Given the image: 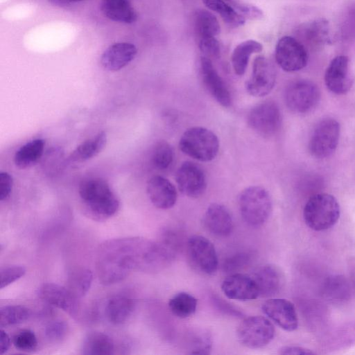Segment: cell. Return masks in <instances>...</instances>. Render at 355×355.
Masks as SVG:
<instances>
[{
	"instance_id": "cell-1",
	"label": "cell",
	"mask_w": 355,
	"mask_h": 355,
	"mask_svg": "<svg viewBox=\"0 0 355 355\" xmlns=\"http://www.w3.org/2000/svg\"><path fill=\"white\" fill-rule=\"evenodd\" d=\"M173 254L162 242L138 237H123L103 242L97 252L96 269L100 282H120L133 270L157 272L167 267Z\"/></svg>"
},
{
	"instance_id": "cell-2",
	"label": "cell",
	"mask_w": 355,
	"mask_h": 355,
	"mask_svg": "<svg viewBox=\"0 0 355 355\" xmlns=\"http://www.w3.org/2000/svg\"><path fill=\"white\" fill-rule=\"evenodd\" d=\"M78 193L85 211L94 219L109 218L119 209V198L108 182L102 178H91L83 180Z\"/></svg>"
},
{
	"instance_id": "cell-3",
	"label": "cell",
	"mask_w": 355,
	"mask_h": 355,
	"mask_svg": "<svg viewBox=\"0 0 355 355\" xmlns=\"http://www.w3.org/2000/svg\"><path fill=\"white\" fill-rule=\"evenodd\" d=\"M340 205L331 194L320 193L312 196L306 202L303 217L306 225L315 231H324L332 227L338 220Z\"/></svg>"
},
{
	"instance_id": "cell-4",
	"label": "cell",
	"mask_w": 355,
	"mask_h": 355,
	"mask_svg": "<svg viewBox=\"0 0 355 355\" xmlns=\"http://www.w3.org/2000/svg\"><path fill=\"white\" fill-rule=\"evenodd\" d=\"M238 203L242 218L254 227H260L268 220L272 208L268 192L259 186L243 189L239 196Z\"/></svg>"
},
{
	"instance_id": "cell-5",
	"label": "cell",
	"mask_w": 355,
	"mask_h": 355,
	"mask_svg": "<svg viewBox=\"0 0 355 355\" xmlns=\"http://www.w3.org/2000/svg\"><path fill=\"white\" fill-rule=\"evenodd\" d=\"M180 149L200 162L214 159L219 150V140L214 132L203 127L187 129L179 141Z\"/></svg>"
},
{
	"instance_id": "cell-6",
	"label": "cell",
	"mask_w": 355,
	"mask_h": 355,
	"mask_svg": "<svg viewBox=\"0 0 355 355\" xmlns=\"http://www.w3.org/2000/svg\"><path fill=\"white\" fill-rule=\"evenodd\" d=\"M202 2L231 28L242 26L247 19L260 20L263 17V12L259 7L241 0H202Z\"/></svg>"
},
{
	"instance_id": "cell-7",
	"label": "cell",
	"mask_w": 355,
	"mask_h": 355,
	"mask_svg": "<svg viewBox=\"0 0 355 355\" xmlns=\"http://www.w3.org/2000/svg\"><path fill=\"white\" fill-rule=\"evenodd\" d=\"M340 124L332 119L321 120L315 127L309 141L311 155L318 159L331 155L336 150L340 137Z\"/></svg>"
},
{
	"instance_id": "cell-8",
	"label": "cell",
	"mask_w": 355,
	"mask_h": 355,
	"mask_svg": "<svg viewBox=\"0 0 355 355\" xmlns=\"http://www.w3.org/2000/svg\"><path fill=\"white\" fill-rule=\"evenodd\" d=\"M236 334L243 345L257 349L270 343L275 336V327L270 320L263 316H250L241 322Z\"/></svg>"
},
{
	"instance_id": "cell-9",
	"label": "cell",
	"mask_w": 355,
	"mask_h": 355,
	"mask_svg": "<svg viewBox=\"0 0 355 355\" xmlns=\"http://www.w3.org/2000/svg\"><path fill=\"white\" fill-rule=\"evenodd\" d=\"M284 98L291 111L304 114L316 107L320 99V92L313 82L301 79L292 82L286 87Z\"/></svg>"
},
{
	"instance_id": "cell-10",
	"label": "cell",
	"mask_w": 355,
	"mask_h": 355,
	"mask_svg": "<svg viewBox=\"0 0 355 355\" xmlns=\"http://www.w3.org/2000/svg\"><path fill=\"white\" fill-rule=\"evenodd\" d=\"M275 60L285 71L301 70L307 64V49L295 37L286 35L279 39L275 46Z\"/></svg>"
},
{
	"instance_id": "cell-11",
	"label": "cell",
	"mask_w": 355,
	"mask_h": 355,
	"mask_svg": "<svg viewBox=\"0 0 355 355\" xmlns=\"http://www.w3.org/2000/svg\"><path fill=\"white\" fill-rule=\"evenodd\" d=\"M187 251L192 265L200 272L211 275L218 266V259L214 244L201 235L191 236L187 243Z\"/></svg>"
},
{
	"instance_id": "cell-12",
	"label": "cell",
	"mask_w": 355,
	"mask_h": 355,
	"mask_svg": "<svg viewBox=\"0 0 355 355\" xmlns=\"http://www.w3.org/2000/svg\"><path fill=\"white\" fill-rule=\"evenodd\" d=\"M248 123L254 131L262 136L275 135L282 125L278 105L273 101H265L257 105L250 111Z\"/></svg>"
},
{
	"instance_id": "cell-13",
	"label": "cell",
	"mask_w": 355,
	"mask_h": 355,
	"mask_svg": "<svg viewBox=\"0 0 355 355\" xmlns=\"http://www.w3.org/2000/svg\"><path fill=\"white\" fill-rule=\"evenodd\" d=\"M276 81V70L273 64L264 56L254 60L252 73L245 83L247 92L253 96L261 97L268 94Z\"/></svg>"
},
{
	"instance_id": "cell-14",
	"label": "cell",
	"mask_w": 355,
	"mask_h": 355,
	"mask_svg": "<svg viewBox=\"0 0 355 355\" xmlns=\"http://www.w3.org/2000/svg\"><path fill=\"white\" fill-rule=\"evenodd\" d=\"M175 180L180 191L189 198H198L206 189V177L202 168L189 161L178 168Z\"/></svg>"
},
{
	"instance_id": "cell-15",
	"label": "cell",
	"mask_w": 355,
	"mask_h": 355,
	"mask_svg": "<svg viewBox=\"0 0 355 355\" xmlns=\"http://www.w3.org/2000/svg\"><path fill=\"white\" fill-rule=\"evenodd\" d=\"M38 297L46 303L76 316L79 311V299L64 286L54 283H45L37 289Z\"/></svg>"
},
{
	"instance_id": "cell-16",
	"label": "cell",
	"mask_w": 355,
	"mask_h": 355,
	"mask_svg": "<svg viewBox=\"0 0 355 355\" xmlns=\"http://www.w3.org/2000/svg\"><path fill=\"white\" fill-rule=\"evenodd\" d=\"M263 312L277 325L287 331H295L298 327V318L294 304L289 300L272 298L261 306Z\"/></svg>"
},
{
	"instance_id": "cell-17",
	"label": "cell",
	"mask_w": 355,
	"mask_h": 355,
	"mask_svg": "<svg viewBox=\"0 0 355 355\" xmlns=\"http://www.w3.org/2000/svg\"><path fill=\"white\" fill-rule=\"evenodd\" d=\"M324 83L329 90L336 94H345L349 91L353 79L347 57L338 55L330 62L324 73Z\"/></svg>"
},
{
	"instance_id": "cell-18",
	"label": "cell",
	"mask_w": 355,
	"mask_h": 355,
	"mask_svg": "<svg viewBox=\"0 0 355 355\" xmlns=\"http://www.w3.org/2000/svg\"><path fill=\"white\" fill-rule=\"evenodd\" d=\"M221 290L231 300L248 301L259 297V289L252 276L235 272L222 282Z\"/></svg>"
},
{
	"instance_id": "cell-19",
	"label": "cell",
	"mask_w": 355,
	"mask_h": 355,
	"mask_svg": "<svg viewBox=\"0 0 355 355\" xmlns=\"http://www.w3.org/2000/svg\"><path fill=\"white\" fill-rule=\"evenodd\" d=\"M200 72L204 85L215 100L223 107L230 106L232 98L230 91L213 65L211 60L201 57Z\"/></svg>"
},
{
	"instance_id": "cell-20",
	"label": "cell",
	"mask_w": 355,
	"mask_h": 355,
	"mask_svg": "<svg viewBox=\"0 0 355 355\" xmlns=\"http://www.w3.org/2000/svg\"><path fill=\"white\" fill-rule=\"evenodd\" d=\"M297 40L307 49L322 48L329 40V23L324 19H317L301 24L296 31Z\"/></svg>"
},
{
	"instance_id": "cell-21",
	"label": "cell",
	"mask_w": 355,
	"mask_h": 355,
	"mask_svg": "<svg viewBox=\"0 0 355 355\" xmlns=\"http://www.w3.org/2000/svg\"><path fill=\"white\" fill-rule=\"evenodd\" d=\"M146 191L152 204L160 209H170L177 201L175 187L162 176L155 175L150 178L147 182Z\"/></svg>"
},
{
	"instance_id": "cell-22",
	"label": "cell",
	"mask_w": 355,
	"mask_h": 355,
	"mask_svg": "<svg viewBox=\"0 0 355 355\" xmlns=\"http://www.w3.org/2000/svg\"><path fill=\"white\" fill-rule=\"evenodd\" d=\"M204 225L213 235L226 237L234 229V220L229 209L218 203L210 205L204 215Z\"/></svg>"
},
{
	"instance_id": "cell-23",
	"label": "cell",
	"mask_w": 355,
	"mask_h": 355,
	"mask_svg": "<svg viewBox=\"0 0 355 355\" xmlns=\"http://www.w3.org/2000/svg\"><path fill=\"white\" fill-rule=\"evenodd\" d=\"M137 53L136 46L129 42H117L110 46L102 54L101 63L110 71H119L130 63Z\"/></svg>"
},
{
	"instance_id": "cell-24",
	"label": "cell",
	"mask_w": 355,
	"mask_h": 355,
	"mask_svg": "<svg viewBox=\"0 0 355 355\" xmlns=\"http://www.w3.org/2000/svg\"><path fill=\"white\" fill-rule=\"evenodd\" d=\"M259 289L260 297H269L279 293L283 284V276L274 265L259 267L252 275Z\"/></svg>"
},
{
	"instance_id": "cell-25",
	"label": "cell",
	"mask_w": 355,
	"mask_h": 355,
	"mask_svg": "<svg viewBox=\"0 0 355 355\" xmlns=\"http://www.w3.org/2000/svg\"><path fill=\"white\" fill-rule=\"evenodd\" d=\"M101 9L109 19L125 24H132L137 14L130 0H102Z\"/></svg>"
},
{
	"instance_id": "cell-26",
	"label": "cell",
	"mask_w": 355,
	"mask_h": 355,
	"mask_svg": "<svg viewBox=\"0 0 355 355\" xmlns=\"http://www.w3.org/2000/svg\"><path fill=\"white\" fill-rule=\"evenodd\" d=\"M135 307L134 300L124 295L110 297L105 306V314L110 322L119 325L125 322L131 316Z\"/></svg>"
},
{
	"instance_id": "cell-27",
	"label": "cell",
	"mask_w": 355,
	"mask_h": 355,
	"mask_svg": "<svg viewBox=\"0 0 355 355\" xmlns=\"http://www.w3.org/2000/svg\"><path fill=\"white\" fill-rule=\"evenodd\" d=\"M114 349V342L109 335L94 331L84 337L80 350L84 355H111Z\"/></svg>"
},
{
	"instance_id": "cell-28",
	"label": "cell",
	"mask_w": 355,
	"mask_h": 355,
	"mask_svg": "<svg viewBox=\"0 0 355 355\" xmlns=\"http://www.w3.org/2000/svg\"><path fill=\"white\" fill-rule=\"evenodd\" d=\"M107 135L104 131L79 144L69 155V159L72 162H86L98 155L105 147Z\"/></svg>"
},
{
	"instance_id": "cell-29",
	"label": "cell",
	"mask_w": 355,
	"mask_h": 355,
	"mask_svg": "<svg viewBox=\"0 0 355 355\" xmlns=\"http://www.w3.org/2000/svg\"><path fill=\"white\" fill-rule=\"evenodd\" d=\"M45 141L35 139L24 144L15 153L14 162L21 169L31 168L36 164L43 155Z\"/></svg>"
},
{
	"instance_id": "cell-30",
	"label": "cell",
	"mask_w": 355,
	"mask_h": 355,
	"mask_svg": "<svg viewBox=\"0 0 355 355\" xmlns=\"http://www.w3.org/2000/svg\"><path fill=\"white\" fill-rule=\"evenodd\" d=\"M263 50L262 44L254 40H248L239 44L233 50L231 62L233 69L239 76L245 73L250 58L253 53Z\"/></svg>"
},
{
	"instance_id": "cell-31",
	"label": "cell",
	"mask_w": 355,
	"mask_h": 355,
	"mask_svg": "<svg viewBox=\"0 0 355 355\" xmlns=\"http://www.w3.org/2000/svg\"><path fill=\"white\" fill-rule=\"evenodd\" d=\"M193 25L198 39L216 37L220 32L218 19L207 10L198 9L194 12Z\"/></svg>"
},
{
	"instance_id": "cell-32",
	"label": "cell",
	"mask_w": 355,
	"mask_h": 355,
	"mask_svg": "<svg viewBox=\"0 0 355 355\" xmlns=\"http://www.w3.org/2000/svg\"><path fill=\"white\" fill-rule=\"evenodd\" d=\"M93 279L92 272L85 268L73 270L67 278V288L78 299H80L88 292Z\"/></svg>"
},
{
	"instance_id": "cell-33",
	"label": "cell",
	"mask_w": 355,
	"mask_h": 355,
	"mask_svg": "<svg viewBox=\"0 0 355 355\" xmlns=\"http://www.w3.org/2000/svg\"><path fill=\"white\" fill-rule=\"evenodd\" d=\"M197 307V300L186 292L174 295L168 301L171 312L179 318H187L192 315Z\"/></svg>"
},
{
	"instance_id": "cell-34",
	"label": "cell",
	"mask_w": 355,
	"mask_h": 355,
	"mask_svg": "<svg viewBox=\"0 0 355 355\" xmlns=\"http://www.w3.org/2000/svg\"><path fill=\"white\" fill-rule=\"evenodd\" d=\"M323 293L329 300L343 301L349 298V286L346 279L340 275L329 277L324 284Z\"/></svg>"
},
{
	"instance_id": "cell-35",
	"label": "cell",
	"mask_w": 355,
	"mask_h": 355,
	"mask_svg": "<svg viewBox=\"0 0 355 355\" xmlns=\"http://www.w3.org/2000/svg\"><path fill=\"white\" fill-rule=\"evenodd\" d=\"M32 311L22 305H7L0 309V326L8 327L28 320Z\"/></svg>"
},
{
	"instance_id": "cell-36",
	"label": "cell",
	"mask_w": 355,
	"mask_h": 355,
	"mask_svg": "<svg viewBox=\"0 0 355 355\" xmlns=\"http://www.w3.org/2000/svg\"><path fill=\"white\" fill-rule=\"evenodd\" d=\"M173 150L171 145L165 141H159L153 147L151 159L155 168L164 170L173 162Z\"/></svg>"
},
{
	"instance_id": "cell-37",
	"label": "cell",
	"mask_w": 355,
	"mask_h": 355,
	"mask_svg": "<svg viewBox=\"0 0 355 355\" xmlns=\"http://www.w3.org/2000/svg\"><path fill=\"white\" fill-rule=\"evenodd\" d=\"M12 343L18 350L25 352L34 351L38 345L35 333L28 329L17 331L12 337Z\"/></svg>"
},
{
	"instance_id": "cell-38",
	"label": "cell",
	"mask_w": 355,
	"mask_h": 355,
	"mask_svg": "<svg viewBox=\"0 0 355 355\" xmlns=\"http://www.w3.org/2000/svg\"><path fill=\"white\" fill-rule=\"evenodd\" d=\"M211 337L207 331H200L194 334L189 344V354H208L211 349Z\"/></svg>"
},
{
	"instance_id": "cell-39",
	"label": "cell",
	"mask_w": 355,
	"mask_h": 355,
	"mask_svg": "<svg viewBox=\"0 0 355 355\" xmlns=\"http://www.w3.org/2000/svg\"><path fill=\"white\" fill-rule=\"evenodd\" d=\"M26 272L24 266L10 265L0 270V288L2 289L22 277Z\"/></svg>"
},
{
	"instance_id": "cell-40",
	"label": "cell",
	"mask_w": 355,
	"mask_h": 355,
	"mask_svg": "<svg viewBox=\"0 0 355 355\" xmlns=\"http://www.w3.org/2000/svg\"><path fill=\"white\" fill-rule=\"evenodd\" d=\"M68 326L65 321L55 320L49 322L44 328L46 338L51 342H58L64 338L67 333Z\"/></svg>"
},
{
	"instance_id": "cell-41",
	"label": "cell",
	"mask_w": 355,
	"mask_h": 355,
	"mask_svg": "<svg viewBox=\"0 0 355 355\" xmlns=\"http://www.w3.org/2000/svg\"><path fill=\"white\" fill-rule=\"evenodd\" d=\"M198 46L203 56L210 60L216 59L220 55V46L216 37L199 39Z\"/></svg>"
},
{
	"instance_id": "cell-42",
	"label": "cell",
	"mask_w": 355,
	"mask_h": 355,
	"mask_svg": "<svg viewBox=\"0 0 355 355\" xmlns=\"http://www.w3.org/2000/svg\"><path fill=\"white\" fill-rule=\"evenodd\" d=\"M250 257L248 253H236L228 257L223 263V270L230 274L235 273L245 267L250 262Z\"/></svg>"
},
{
	"instance_id": "cell-43",
	"label": "cell",
	"mask_w": 355,
	"mask_h": 355,
	"mask_svg": "<svg viewBox=\"0 0 355 355\" xmlns=\"http://www.w3.org/2000/svg\"><path fill=\"white\" fill-rule=\"evenodd\" d=\"M13 186L12 177L8 173H0V200H6L10 195Z\"/></svg>"
},
{
	"instance_id": "cell-44",
	"label": "cell",
	"mask_w": 355,
	"mask_h": 355,
	"mask_svg": "<svg viewBox=\"0 0 355 355\" xmlns=\"http://www.w3.org/2000/svg\"><path fill=\"white\" fill-rule=\"evenodd\" d=\"M280 354H292V355H306L314 354V352L302 347L298 346H284L279 349Z\"/></svg>"
},
{
	"instance_id": "cell-45",
	"label": "cell",
	"mask_w": 355,
	"mask_h": 355,
	"mask_svg": "<svg viewBox=\"0 0 355 355\" xmlns=\"http://www.w3.org/2000/svg\"><path fill=\"white\" fill-rule=\"evenodd\" d=\"M10 344L11 340L10 336L1 329L0 331V354H5L9 349Z\"/></svg>"
},
{
	"instance_id": "cell-46",
	"label": "cell",
	"mask_w": 355,
	"mask_h": 355,
	"mask_svg": "<svg viewBox=\"0 0 355 355\" xmlns=\"http://www.w3.org/2000/svg\"><path fill=\"white\" fill-rule=\"evenodd\" d=\"M49 1H51L54 4L59 5V6L65 5L70 2L69 0H49Z\"/></svg>"
},
{
	"instance_id": "cell-47",
	"label": "cell",
	"mask_w": 355,
	"mask_h": 355,
	"mask_svg": "<svg viewBox=\"0 0 355 355\" xmlns=\"http://www.w3.org/2000/svg\"><path fill=\"white\" fill-rule=\"evenodd\" d=\"M70 2H78V1H83V0H69Z\"/></svg>"
}]
</instances>
